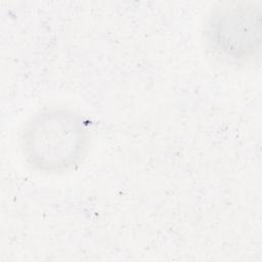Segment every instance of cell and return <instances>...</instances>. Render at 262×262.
Here are the masks:
<instances>
[{"label": "cell", "instance_id": "1", "mask_svg": "<svg viewBox=\"0 0 262 262\" xmlns=\"http://www.w3.org/2000/svg\"><path fill=\"white\" fill-rule=\"evenodd\" d=\"M20 141L25 158L34 169L60 173L82 161L89 132L78 113L62 107H46L27 122Z\"/></svg>", "mask_w": 262, "mask_h": 262}, {"label": "cell", "instance_id": "2", "mask_svg": "<svg viewBox=\"0 0 262 262\" xmlns=\"http://www.w3.org/2000/svg\"><path fill=\"white\" fill-rule=\"evenodd\" d=\"M209 46L233 60L255 56L261 46V7L254 2H224L212 9L205 25Z\"/></svg>", "mask_w": 262, "mask_h": 262}]
</instances>
